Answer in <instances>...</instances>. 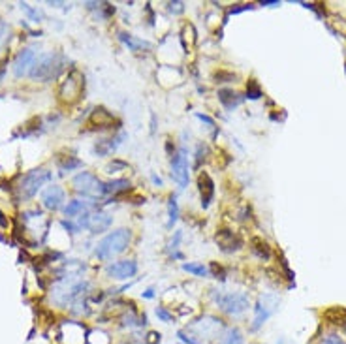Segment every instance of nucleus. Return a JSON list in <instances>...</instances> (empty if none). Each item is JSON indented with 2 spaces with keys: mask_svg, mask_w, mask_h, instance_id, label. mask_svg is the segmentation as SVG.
Masks as SVG:
<instances>
[{
  "mask_svg": "<svg viewBox=\"0 0 346 344\" xmlns=\"http://www.w3.org/2000/svg\"><path fill=\"white\" fill-rule=\"evenodd\" d=\"M119 38H121V42L128 47L130 51H149L152 47L151 43L149 42H145V40H139V38H136V36H132V34H119Z\"/></svg>",
  "mask_w": 346,
  "mask_h": 344,
  "instance_id": "21",
  "label": "nucleus"
},
{
  "mask_svg": "<svg viewBox=\"0 0 346 344\" xmlns=\"http://www.w3.org/2000/svg\"><path fill=\"white\" fill-rule=\"evenodd\" d=\"M89 288V282L83 280H75V277H62V280L51 292V299L58 307H66L73 303L83 292Z\"/></svg>",
  "mask_w": 346,
  "mask_h": 344,
  "instance_id": "2",
  "label": "nucleus"
},
{
  "mask_svg": "<svg viewBox=\"0 0 346 344\" xmlns=\"http://www.w3.org/2000/svg\"><path fill=\"white\" fill-rule=\"evenodd\" d=\"M218 100L228 111H231V109H235L237 106L243 104V96L237 94L235 91H231V89H220L218 91Z\"/></svg>",
  "mask_w": 346,
  "mask_h": 344,
  "instance_id": "18",
  "label": "nucleus"
},
{
  "mask_svg": "<svg viewBox=\"0 0 346 344\" xmlns=\"http://www.w3.org/2000/svg\"><path fill=\"white\" fill-rule=\"evenodd\" d=\"M8 32H10L8 25H6V23L0 21V47H2V45H4V42L8 40Z\"/></svg>",
  "mask_w": 346,
  "mask_h": 344,
  "instance_id": "38",
  "label": "nucleus"
},
{
  "mask_svg": "<svg viewBox=\"0 0 346 344\" xmlns=\"http://www.w3.org/2000/svg\"><path fill=\"white\" fill-rule=\"evenodd\" d=\"M183 269L187 273L196 275V277H207V275H209L207 267L202 266V264H183Z\"/></svg>",
  "mask_w": 346,
  "mask_h": 344,
  "instance_id": "28",
  "label": "nucleus"
},
{
  "mask_svg": "<svg viewBox=\"0 0 346 344\" xmlns=\"http://www.w3.org/2000/svg\"><path fill=\"white\" fill-rule=\"evenodd\" d=\"M57 165H58V169L62 173L66 171H72V169H77V167H81L83 165V162H81L79 158H75V156H60L57 158Z\"/></svg>",
  "mask_w": 346,
  "mask_h": 344,
  "instance_id": "24",
  "label": "nucleus"
},
{
  "mask_svg": "<svg viewBox=\"0 0 346 344\" xmlns=\"http://www.w3.org/2000/svg\"><path fill=\"white\" fill-rule=\"evenodd\" d=\"M216 243H218V246L222 248L224 252H233V250H239L241 248V239H239L233 231H230V229H220L218 233L215 235Z\"/></svg>",
  "mask_w": 346,
  "mask_h": 344,
  "instance_id": "13",
  "label": "nucleus"
},
{
  "mask_svg": "<svg viewBox=\"0 0 346 344\" xmlns=\"http://www.w3.org/2000/svg\"><path fill=\"white\" fill-rule=\"evenodd\" d=\"M152 183H154V185H158V187L162 185V181H160L158 177H156V175H152Z\"/></svg>",
  "mask_w": 346,
  "mask_h": 344,
  "instance_id": "42",
  "label": "nucleus"
},
{
  "mask_svg": "<svg viewBox=\"0 0 346 344\" xmlns=\"http://www.w3.org/2000/svg\"><path fill=\"white\" fill-rule=\"evenodd\" d=\"M19 6H21L23 12H25V14L29 15V17H30V19H32V21H34V23H38V21H40V19H42V14H40L38 10H34V8H30L29 4H25V2H21Z\"/></svg>",
  "mask_w": 346,
  "mask_h": 344,
  "instance_id": "30",
  "label": "nucleus"
},
{
  "mask_svg": "<svg viewBox=\"0 0 346 344\" xmlns=\"http://www.w3.org/2000/svg\"><path fill=\"white\" fill-rule=\"evenodd\" d=\"M320 344H346V342L339 337V335L329 333V335H324V337H322V342Z\"/></svg>",
  "mask_w": 346,
  "mask_h": 344,
  "instance_id": "31",
  "label": "nucleus"
},
{
  "mask_svg": "<svg viewBox=\"0 0 346 344\" xmlns=\"http://www.w3.org/2000/svg\"><path fill=\"white\" fill-rule=\"evenodd\" d=\"M156 316H158L160 320H164V322H171V320H173V316L167 312L166 308H162V307L156 308Z\"/></svg>",
  "mask_w": 346,
  "mask_h": 344,
  "instance_id": "37",
  "label": "nucleus"
},
{
  "mask_svg": "<svg viewBox=\"0 0 346 344\" xmlns=\"http://www.w3.org/2000/svg\"><path fill=\"white\" fill-rule=\"evenodd\" d=\"M73 188L83 196L89 198H100L106 194V183H102L94 173L81 171L79 175L73 177Z\"/></svg>",
  "mask_w": 346,
  "mask_h": 344,
  "instance_id": "5",
  "label": "nucleus"
},
{
  "mask_svg": "<svg viewBox=\"0 0 346 344\" xmlns=\"http://www.w3.org/2000/svg\"><path fill=\"white\" fill-rule=\"evenodd\" d=\"M130 241H132V233H130L128 229H124V228L115 229V231H111L109 235H106L100 243L96 244L94 254H96V258L104 260V262H106V260H111L113 256H117V254H121V252L126 250Z\"/></svg>",
  "mask_w": 346,
  "mask_h": 344,
  "instance_id": "1",
  "label": "nucleus"
},
{
  "mask_svg": "<svg viewBox=\"0 0 346 344\" xmlns=\"http://www.w3.org/2000/svg\"><path fill=\"white\" fill-rule=\"evenodd\" d=\"M171 177L179 185V188H187L188 162H187V152H185V149H181L179 152H175L171 156Z\"/></svg>",
  "mask_w": 346,
  "mask_h": 344,
  "instance_id": "9",
  "label": "nucleus"
},
{
  "mask_svg": "<svg viewBox=\"0 0 346 344\" xmlns=\"http://www.w3.org/2000/svg\"><path fill=\"white\" fill-rule=\"evenodd\" d=\"M216 303L220 310H224L226 314L230 316H237V314H243L246 308H248V297L245 294H224V295H216L215 297Z\"/></svg>",
  "mask_w": 346,
  "mask_h": 344,
  "instance_id": "8",
  "label": "nucleus"
},
{
  "mask_svg": "<svg viewBox=\"0 0 346 344\" xmlns=\"http://www.w3.org/2000/svg\"><path fill=\"white\" fill-rule=\"evenodd\" d=\"M130 190V183L126 179H115L111 183H106V194H121V192H126Z\"/></svg>",
  "mask_w": 346,
  "mask_h": 344,
  "instance_id": "25",
  "label": "nucleus"
},
{
  "mask_svg": "<svg viewBox=\"0 0 346 344\" xmlns=\"http://www.w3.org/2000/svg\"><path fill=\"white\" fill-rule=\"evenodd\" d=\"M89 211V203L86 201H81V200H72L68 205L64 207V215L68 218H73V216H81L85 215Z\"/></svg>",
  "mask_w": 346,
  "mask_h": 344,
  "instance_id": "22",
  "label": "nucleus"
},
{
  "mask_svg": "<svg viewBox=\"0 0 346 344\" xmlns=\"http://www.w3.org/2000/svg\"><path fill=\"white\" fill-rule=\"evenodd\" d=\"M279 308V297L275 294H267L262 295L260 301L256 303L254 307V322H252V329H260L264 323L267 322V318L273 314L275 310Z\"/></svg>",
  "mask_w": 346,
  "mask_h": 344,
  "instance_id": "7",
  "label": "nucleus"
},
{
  "mask_svg": "<svg viewBox=\"0 0 346 344\" xmlns=\"http://www.w3.org/2000/svg\"><path fill=\"white\" fill-rule=\"evenodd\" d=\"M177 335H179V338L183 340V342H187V344H198V340H194V338H190V337L187 335V333H185V331H179Z\"/></svg>",
  "mask_w": 346,
  "mask_h": 344,
  "instance_id": "40",
  "label": "nucleus"
},
{
  "mask_svg": "<svg viewBox=\"0 0 346 344\" xmlns=\"http://www.w3.org/2000/svg\"><path fill=\"white\" fill-rule=\"evenodd\" d=\"M198 188H200V196H202V207H209L213 196H215V183L209 177V173H200Z\"/></svg>",
  "mask_w": 346,
  "mask_h": 344,
  "instance_id": "14",
  "label": "nucleus"
},
{
  "mask_svg": "<svg viewBox=\"0 0 346 344\" xmlns=\"http://www.w3.org/2000/svg\"><path fill=\"white\" fill-rule=\"evenodd\" d=\"M250 244H252V252L260 260L271 258V248H269V244H267L262 237H254L252 241H250Z\"/></svg>",
  "mask_w": 346,
  "mask_h": 344,
  "instance_id": "23",
  "label": "nucleus"
},
{
  "mask_svg": "<svg viewBox=\"0 0 346 344\" xmlns=\"http://www.w3.org/2000/svg\"><path fill=\"white\" fill-rule=\"evenodd\" d=\"M124 137H126V134H124V132H121V134H119L115 139H102V141H98V143H96L94 151H96V154H100V156H106V154L113 152L117 147H119V145L123 143Z\"/></svg>",
  "mask_w": 346,
  "mask_h": 344,
  "instance_id": "20",
  "label": "nucleus"
},
{
  "mask_svg": "<svg viewBox=\"0 0 346 344\" xmlns=\"http://www.w3.org/2000/svg\"><path fill=\"white\" fill-rule=\"evenodd\" d=\"M51 179H53V175H51V171L49 169H45V167H38V169L29 171L21 179V185H19V190H21L23 198H32V196H36L38 190H40L45 183H49Z\"/></svg>",
  "mask_w": 346,
  "mask_h": 344,
  "instance_id": "6",
  "label": "nucleus"
},
{
  "mask_svg": "<svg viewBox=\"0 0 346 344\" xmlns=\"http://www.w3.org/2000/svg\"><path fill=\"white\" fill-rule=\"evenodd\" d=\"M167 10L171 14H183L185 12V2H169L167 4Z\"/></svg>",
  "mask_w": 346,
  "mask_h": 344,
  "instance_id": "35",
  "label": "nucleus"
},
{
  "mask_svg": "<svg viewBox=\"0 0 346 344\" xmlns=\"http://www.w3.org/2000/svg\"><path fill=\"white\" fill-rule=\"evenodd\" d=\"M113 122H115V117L104 108H96L89 117V124H93L96 128H109Z\"/></svg>",
  "mask_w": 346,
  "mask_h": 344,
  "instance_id": "17",
  "label": "nucleus"
},
{
  "mask_svg": "<svg viewBox=\"0 0 346 344\" xmlns=\"http://www.w3.org/2000/svg\"><path fill=\"white\" fill-rule=\"evenodd\" d=\"M211 273H213V277H215V279H220V280L226 279V273H224V269L220 266H216V264H211Z\"/></svg>",
  "mask_w": 346,
  "mask_h": 344,
  "instance_id": "36",
  "label": "nucleus"
},
{
  "mask_svg": "<svg viewBox=\"0 0 346 344\" xmlns=\"http://www.w3.org/2000/svg\"><path fill=\"white\" fill-rule=\"evenodd\" d=\"M34 60H36V51L32 49V47H25V49L19 51L14 60L15 77H23L25 73H29L32 64H34Z\"/></svg>",
  "mask_w": 346,
  "mask_h": 344,
  "instance_id": "10",
  "label": "nucleus"
},
{
  "mask_svg": "<svg viewBox=\"0 0 346 344\" xmlns=\"http://www.w3.org/2000/svg\"><path fill=\"white\" fill-rule=\"evenodd\" d=\"M181 237H183V233H181V231H175V239H171V244H169V246H171L173 250H175V248H177V246H179V241H181Z\"/></svg>",
  "mask_w": 346,
  "mask_h": 344,
  "instance_id": "41",
  "label": "nucleus"
},
{
  "mask_svg": "<svg viewBox=\"0 0 346 344\" xmlns=\"http://www.w3.org/2000/svg\"><path fill=\"white\" fill-rule=\"evenodd\" d=\"M111 226V216L108 213H94L89 215V224L86 229H91V233H102Z\"/></svg>",
  "mask_w": 346,
  "mask_h": 344,
  "instance_id": "16",
  "label": "nucleus"
},
{
  "mask_svg": "<svg viewBox=\"0 0 346 344\" xmlns=\"http://www.w3.org/2000/svg\"><path fill=\"white\" fill-rule=\"evenodd\" d=\"M277 344H288V342H286V338H281V340H279Z\"/></svg>",
  "mask_w": 346,
  "mask_h": 344,
  "instance_id": "45",
  "label": "nucleus"
},
{
  "mask_svg": "<svg viewBox=\"0 0 346 344\" xmlns=\"http://www.w3.org/2000/svg\"><path fill=\"white\" fill-rule=\"evenodd\" d=\"M196 117H198V119H200V121H202V122H205V124H207V128H209V130H213V134H215V132H216V124H215V121H213V119H211L209 115L196 113Z\"/></svg>",
  "mask_w": 346,
  "mask_h": 344,
  "instance_id": "33",
  "label": "nucleus"
},
{
  "mask_svg": "<svg viewBox=\"0 0 346 344\" xmlns=\"http://www.w3.org/2000/svg\"><path fill=\"white\" fill-rule=\"evenodd\" d=\"M137 273V264L134 260H123V262H115L108 267V275L111 279L117 280H126L132 279Z\"/></svg>",
  "mask_w": 346,
  "mask_h": 344,
  "instance_id": "11",
  "label": "nucleus"
},
{
  "mask_svg": "<svg viewBox=\"0 0 346 344\" xmlns=\"http://www.w3.org/2000/svg\"><path fill=\"white\" fill-rule=\"evenodd\" d=\"M152 295H154V294H152V290H147V294H145V297H152Z\"/></svg>",
  "mask_w": 346,
  "mask_h": 344,
  "instance_id": "44",
  "label": "nucleus"
},
{
  "mask_svg": "<svg viewBox=\"0 0 346 344\" xmlns=\"http://www.w3.org/2000/svg\"><path fill=\"white\" fill-rule=\"evenodd\" d=\"M147 344H160V333L151 331V333L147 335Z\"/></svg>",
  "mask_w": 346,
  "mask_h": 344,
  "instance_id": "39",
  "label": "nucleus"
},
{
  "mask_svg": "<svg viewBox=\"0 0 346 344\" xmlns=\"http://www.w3.org/2000/svg\"><path fill=\"white\" fill-rule=\"evenodd\" d=\"M207 145H203V143H200L198 145V151H196V165H200L202 164V160H205V154H207Z\"/></svg>",
  "mask_w": 346,
  "mask_h": 344,
  "instance_id": "32",
  "label": "nucleus"
},
{
  "mask_svg": "<svg viewBox=\"0 0 346 344\" xmlns=\"http://www.w3.org/2000/svg\"><path fill=\"white\" fill-rule=\"evenodd\" d=\"M246 94H248V98H250V100H258L260 96H262V89H260L258 83H256L254 79H250V81H248V87H246Z\"/></svg>",
  "mask_w": 346,
  "mask_h": 344,
  "instance_id": "29",
  "label": "nucleus"
},
{
  "mask_svg": "<svg viewBox=\"0 0 346 344\" xmlns=\"http://www.w3.org/2000/svg\"><path fill=\"white\" fill-rule=\"evenodd\" d=\"M83 89H85V77H83V73L79 70L72 68L64 75V79L60 81V85H58V91H57L58 100L62 102V104H66V106H72V104H75L81 98Z\"/></svg>",
  "mask_w": 346,
  "mask_h": 344,
  "instance_id": "4",
  "label": "nucleus"
},
{
  "mask_svg": "<svg viewBox=\"0 0 346 344\" xmlns=\"http://www.w3.org/2000/svg\"><path fill=\"white\" fill-rule=\"evenodd\" d=\"M42 203H43V207L49 209V211L60 209L62 207V203H64V190L60 187H57V185H51V187L42 194Z\"/></svg>",
  "mask_w": 346,
  "mask_h": 344,
  "instance_id": "12",
  "label": "nucleus"
},
{
  "mask_svg": "<svg viewBox=\"0 0 346 344\" xmlns=\"http://www.w3.org/2000/svg\"><path fill=\"white\" fill-rule=\"evenodd\" d=\"M324 318L331 323V325L339 327V329H342L346 333V308H342V307L329 308V310H325Z\"/></svg>",
  "mask_w": 346,
  "mask_h": 344,
  "instance_id": "19",
  "label": "nucleus"
},
{
  "mask_svg": "<svg viewBox=\"0 0 346 344\" xmlns=\"http://www.w3.org/2000/svg\"><path fill=\"white\" fill-rule=\"evenodd\" d=\"M167 213H169L167 228H173V224L177 222V218H179V207H177V200H175V196H173V198H169V203H167Z\"/></svg>",
  "mask_w": 346,
  "mask_h": 344,
  "instance_id": "27",
  "label": "nucleus"
},
{
  "mask_svg": "<svg viewBox=\"0 0 346 344\" xmlns=\"http://www.w3.org/2000/svg\"><path fill=\"white\" fill-rule=\"evenodd\" d=\"M194 329L200 331V335H205V337H213L216 331L222 327V320H218L215 316H205L202 320L192 323Z\"/></svg>",
  "mask_w": 346,
  "mask_h": 344,
  "instance_id": "15",
  "label": "nucleus"
},
{
  "mask_svg": "<svg viewBox=\"0 0 346 344\" xmlns=\"http://www.w3.org/2000/svg\"><path fill=\"white\" fill-rule=\"evenodd\" d=\"M117 169H130V167L124 164V162H121V160H113V162L108 165V173H113V171H117Z\"/></svg>",
  "mask_w": 346,
  "mask_h": 344,
  "instance_id": "34",
  "label": "nucleus"
},
{
  "mask_svg": "<svg viewBox=\"0 0 346 344\" xmlns=\"http://www.w3.org/2000/svg\"><path fill=\"white\" fill-rule=\"evenodd\" d=\"M245 338H243V333L237 329V327H230L222 335V342L220 344H243Z\"/></svg>",
  "mask_w": 346,
  "mask_h": 344,
  "instance_id": "26",
  "label": "nucleus"
},
{
  "mask_svg": "<svg viewBox=\"0 0 346 344\" xmlns=\"http://www.w3.org/2000/svg\"><path fill=\"white\" fill-rule=\"evenodd\" d=\"M62 62H64V58L60 57L58 53H45V55H42V57H38L34 60V64H32L29 72L30 77L34 81H42V83L51 81L53 77H57V73L60 72Z\"/></svg>",
  "mask_w": 346,
  "mask_h": 344,
  "instance_id": "3",
  "label": "nucleus"
},
{
  "mask_svg": "<svg viewBox=\"0 0 346 344\" xmlns=\"http://www.w3.org/2000/svg\"><path fill=\"white\" fill-rule=\"evenodd\" d=\"M279 2H264V6H277Z\"/></svg>",
  "mask_w": 346,
  "mask_h": 344,
  "instance_id": "43",
  "label": "nucleus"
}]
</instances>
